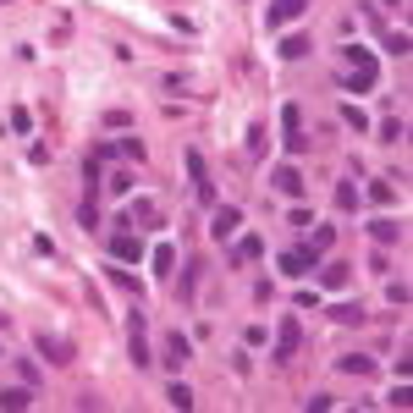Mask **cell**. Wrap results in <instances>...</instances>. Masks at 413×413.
I'll use <instances>...</instances> for the list:
<instances>
[{
  "mask_svg": "<svg viewBox=\"0 0 413 413\" xmlns=\"http://www.w3.org/2000/svg\"><path fill=\"white\" fill-rule=\"evenodd\" d=\"M298 347H303V325H298V314H287L276 325V358L287 364V358H298Z\"/></svg>",
  "mask_w": 413,
  "mask_h": 413,
  "instance_id": "cell-1",
  "label": "cell"
},
{
  "mask_svg": "<svg viewBox=\"0 0 413 413\" xmlns=\"http://www.w3.org/2000/svg\"><path fill=\"white\" fill-rule=\"evenodd\" d=\"M182 160H187V177H193V193H199V204H215V182H209V171H204V155H199V149H187Z\"/></svg>",
  "mask_w": 413,
  "mask_h": 413,
  "instance_id": "cell-2",
  "label": "cell"
},
{
  "mask_svg": "<svg viewBox=\"0 0 413 413\" xmlns=\"http://www.w3.org/2000/svg\"><path fill=\"white\" fill-rule=\"evenodd\" d=\"M281 127H287V149H292V155H303L309 138H303V110H298V105H281Z\"/></svg>",
  "mask_w": 413,
  "mask_h": 413,
  "instance_id": "cell-3",
  "label": "cell"
},
{
  "mask_svg": "<svg viewBox=\"0 0 413 413\" xmlns=\"http://www.w3.org/2000/svg\"><path fill=\"white\" fill-rule=\"evenodd\" d=\"M160 358H165V370H182L187 358H193V347H187V336H177V330H171V336L160 342Z\"/></svg>",
  "mask_w": 413,
  "mask_h": 413,
  "instance_id": "cell-4",
  "label": "cell"
},
{
  "mask_svg": "<svg viewBox=\"0 0 413 413\" xmlns=\"http://www.w3.org/2000/svg\"><path fill=\"white\" fill-rule=\"evenodd\" d=\"M314 265H320V248H292V253H287V259H281V270H287V276H309V270Z\"/></svg>",
  "mask_w": 413,
  "mask_h": 413,
  "instance_id": "cell-5",
  "label": "cell"
},
{
  "mask_svg": "<svg viewBox=\"0 0 413 413\" xmlns=\"http://www.w3.org/2000/svg\"><path fill=\"white\" fill-rule=\"evenodd\" d=\"M237 226H243V209L237 204H221L215 215H209V231H215V237H231Z\"/></svg>",
  "mask_w": 413,
  "mask_h": 413,
  "instance_id": "cell-6",
  "label": "cell"
},
{
  "mask_svg": "<svg viewBox=\"0 0 413 413\" xmlns=\"http://www.w3.org/2000/svg\"><path fill=\"white\" fill-rule=\"evenodd\" d=\"M110 253H116V259H122V265H127V259H132V265H138V259H144V243H138V237H132V231H116V237H110Z\"/></svg>",
  "mask_w": 413,
  "mask_h": 413,
  "instance_id": "cell-7",
  "label": "cell"
},
{
  "mask_svg": "<svg viewBox=\"0 0 413 413\" xmlns=\"http://www.w3.org/2000/svg\"><path fill=\"white\" fill-rule=\"evenodd\" d=\"M33 347H39L50 364H72V342H66V336H44V330H39V342H33Z\"/></svg>",
  "mask_w": 413,
  "mask_h": 413,
  "instance_id": "cell-8",
  "label": "cell"
},
{
  "mask_svg": "<svg viewBox=\"0 0 413 413\" xmlns=\"http://www.w3.org/2000/svg\"><path fill=\"white\" fill-rule=\"evenodd\" d=\"M270 182H276V193H287V199H303V171L298 165H281Z\"/></svg>",
  "mask_w": 413,
  "mask_h": 413,
  "instance_id": "cell-9",
  "label": "cell"
},
{
  "mask_svg": "<svg viewBox=\"0 0 413 413\" xmlns=\"http://www.w3.org/2000/svg\"><path fill=\"white\" fill-rule=\"evenodd\" d=\"M303 11H309V0H270L265 22H292V17H303Z\"/></svg>",
  "mask_w": 413,
  "mask_h": 413,
  "instance_id": "cell-10",
  "label": "cell"
},
{
  "mask_svg": "<svg viewBox=\"0 0 413 413\" xmlns=\"http://www.w3.org/2000/svg\"><path fill=\"white\" fill-rule=\"evenodd\" d=\"M122 226L132 231V226H160V221H155V204H144V199H138V204H127L122 209Z\"/></svg>",
  "mask_w": 413,
  "mask_h": 413,
  "instance_id": "cell-11",
  "label": "cell"
},
{
  "mask_svg": "<svg viewBox=\"0 0 413 413\" xmlns=\"http://www.w3.org/2000/svg\"><path fill=\"white\" fill-rule=\"evenodd\" d=\"M336 370H342V375H375V358H364V352H347V358H336Z\"/></svg>",
  "mask_w": 413,
  "mask_h": 413,
  "instance_id": "cell-12",
  "label": "cell"
},
{
  "mask_svg": "<svg viewBox=\"0 0 413 413\" xmlns=\"http://www.w3.org/2000/svg\"><path fill=\"white\" fill-rule=\"evenodd\" d=\"M259 253H265V237H243L237 253H231V265H248V259H259Z\"/></svg>",
  "mask_w": 413,
  "mask_h": 413,
  "instance_id": "cell-13",
  "label": "cell"
},
{
  "mask_svg": "<svg viewBox=\"0 0 413 413\" xmlns=\"http://www.w3.org/2000/svg\"><path fill=\"white\" fill-rule=\"evenodd\" d=\"M28 402H33L28 386H0V408H28Z\"/></svg>",
  "mask_w": 413,
  "mask_h": 413,
  "instance_id": "cell-14",
  "label": "cell"
},
{
  "mask_svg": "<svg viewBox=\"0 0 413 413\" xmlns=\"http://www.w3.org/2000/svg\"><path fill=\"white\" fill-rule=\"evenodd\" d=\"M342 83H347L352 94H370V88H375V72H364V66H347V78H342Z\"/></svg>",
  "mask_w": 413,
  "mask_h": 413,
  "instance_id": "cell-15",
  "label": "cell"
},
{
  "mask_svg": "<svg viewBox=\"0 0 413 413\" xmlns=\"http://www.w3.org/2000/svg\"><path fill=\"white\" fill-rule=\"evenodd\" d=\"M132 364H138V370L155 364V352H149V342H144V325H132Z\"/></svg>",
  "mask_w": 413,
  "mask_h": 413,
  "instance_id": "cell-16",
  "label": "cell"
},
{
  "mask_svg": "<svg viewBox=\"0 0 413 413\" xmlns=\"http://www.w3.org/2000/svg\"><path fill=\"white\" fill-rule=\"evenodd\" d=\"M100 182H105L100 160H83V187H88V199H94V193H100Z\"/></svg>",
  "mask_w": 413,
  "mask_h": 413,
  "instance_id": "cell-17",
  "label": "cell"
},
{
  "mask_svg": "<svg viewBox=\"0 0 413 413\" xmlns=\"http://www.w3.org/2000/svg\"><path fill=\"white\" fill-rule=\"evenodd\" d=\"M330 320H336V325H358V320H364V309H358V303H336V309H330Z\"/></svg>",
  "mask_w": 413,
  "mask_h": 413,
  "instance_id": "cell-18",
  "label": "cell"
},
{
  "mask_svg": "<svg viewBox=\"0 0 413 413\" xmlns=\"http://www.w3.org/2000/svg\"><path fill=\"white\" fill-rule=\"evenodd\" d=\"M375 243H397V237H402V221H375Z\"/></svg>",
  "mask_w": 413,
  "mask_h": 413,
  "instance_id": "cell-19",
  "label": "cell"
},
{
  "mask_svg": "<svg viewBox=\"0 0 413 413\" xmlns=\"http://www.w3.org/2000/svg\"><path fill=\"white\" fill-rule=\"evenodd\" d=\"M347 66H364V72H375V56L364 50V44H347V56H342Z\"/></svg>",
  "mask_w": 413,
  "mask_h": 413,
  "instance_id": "cell-20",
  "label": "cell"
},
{
  "mask_svg": "<svg viewBox=\"0 0 413 413\" xmlns=\"http://www.w3.org/2000/svg\"><path fill=\"white\" fill-rule=\"evenodd\" d=\"M165 402H171V408H193V392H187L182 380H171V392H165Z\"/></svg>",
  "mask_w": 413,
  "mask_h": 413,
  "instance_id": "cell-21",
  "label": "cell"
},
{
  "mask_svg": "<svg viewBox=\"0 0 413 413\" xmlns=\"http://www.w3.org/2000/svg\"><path fill=\"white\" fill-rule=\"evenodd\" d=\"M171 265H177V248L160 243V248H155V270H160V276H171Z\"/></svg>",
  "mask_w": 413,
  "mask_h": 413,
  "instance_id": "cell-22",
  "label": "cell"
},
{
  "mask_svg": "<svg viewBox=\"0 0 413 413\" xmlns=\"http://www.w3.org/2000/svg\"><path fill=\"white\" fill-rule=\"evenodd\" d=\"M78 226H83V231H94V226H100V209H94V199H83V209H78Z\"/></svg>",
  "mask_w": 413,
  "mask_h": 413,
  "instance_id": "cell-23",
  "label": "cell"
},
{
  "mask_svg": "<svg viewBox=\"0 0 413 413\" xmlns=\"http://www.w3.org/2000/svg\"><path fill=\"white\" fill-rule=\"evenodd\" d=\"M110 281H116V287H122V292H132V298L144 292V281H138V276H127V270H110Z\"/></svg>",
  "mask_w": 413,
  "mask_h": 413,
  "instance_id": "cell-24",
  "label": "cell"
},
{
  "mask_svg": "<svg viewBox=\"0 0 413 413\" xmlns=\"http://www.w3.org/2000/svg\"><path fill=\"white\" fill-rule=\"evenodd\" d=\"M281 56H287V61H298V56H309V39H303V33H298V39H287V44H281Z\"/></svg>",
  "mask_w": 413,
  "mask_h": 413,
  "instance_id": "cell-25",
  "label": "cell"
},
{
  "mask_svg": "<svg viewBox=\"0 0 413 413\" xmlns=\"http://www.w3.org/2000/svg\"><path fill=\"white\" fill-rule=\"evenodd\" d=\"M320 281H325V287H342V281H347V265H325V270H320Z\"/></svg>",
  "mask_w": 413,
  "mask_h": 413,
  "instance_id": "cell-26",
  "label": "cell"
},
{
  "mask_svg": "<svg viewBox=\"0 0 413 413\" xmlns=\"http://www.w3.org/2000/svg\"><path fill=\"white\" fill-rule=\"evenodd\" d=\"M402 132H408V127H402V116H392V122H380V138H386V144H397Z\"/></svg>",
  "mask_w": 413,
  "mask_h": 413,
  "instance_id": "cell-27",
  "label": "cell"
},
{
  "mask_svg": "<svg viewBox=\"0 0 413 413\" xmlns=\"http://www.w3.org/2000/svg\"><path fill=\"white\" fill-rule=\"evenodd\" d=\"M193 287H199V265L182 270V303H193Z\"/></svg>",
  "mask_w": 413,
  "mask_h": 413,
  "instance_id": "cell-28",
  "label": "cell"
},
{
  "mask_svg": "<svg viewBox=\"0 0 413 413\" xmlns=\"http://www.w3.org/2000/svg\"><path fill=\"white\" fill-rule=\"evenodd\" d=\"M265 144H270V138H265V127L253 122V127H248V149H253V155H265Z\"/></svg>",
  "mask_w": 413,
  "mask_h": 413,
  "instance_id": "cell-29",
  "label": "cell"
},
{
  "mask_svg": "<svg viewBox=\"0 0 413 413\" xmlns=\"http://www.w3.org/2000/svg\"><path fill=\"white\" fill-rule=\"evenodd\" d=\"M342 122H347L352 132H364V127H370V122H364V110H352V105H342Z\"/></svg>",
  "mask_w": 413,
  "mask_h": 413,
  "instance_id": "cell-30",
  "label": "cell"
},
{
  "mask_svg": "<svg viewBox=\"0 0 413 413\" xmlns=\"http://www.w3.org/2000/svg\"><path fill=\"white\" fill-rule=\"evenodd\" d=\"M336 204H342V209H352V204H358V187H352V182H342V187H336Z\"/></svg>",
  "mask_w": 413,
  "mask_h": 413,
  "instance_id": "cell-31",
  "label": "cell"
},
{
  "mask_svg": "<svg viewBox=\"0 0 413 413\" xmlns=\"http://www.w3.org/2000/svg\"><path fill=\"white\" fill-rule=\"evenodd\" d=\"M386 50L392 56H408V33H386Z\"/></svg>",
  "mask_w": 413,
  "mask_h": 413,
  "instance_id": "cell-32",
  "label": "cell"
},
{
  "mask_svg": "<svg viewBox=\"0 0 413 413\" xmlns=\"http://www.w3.org/2000/svg\"><path fill=\"white\" fill-rule=\"evenodd\" d=\"M386 298H392L397 309H402V303H408V281H392V287H386Z\"/></svg>",
  "mask_w": 413,
  "mask_h": 413,
  "instance_id": "cell-33",
  "label": "cell"
},
{
  "mask_svg": "<svg viewBox=\"0 0 413 413\" xmlns=\"http://www.w3.org/2000/svg\"><path fill=\"white\" fill-rule=\"evenodd\" d=\"M330 243H336V231H330V226H314V248H320V253H325Z\"/></svg>",
  "mask_w": 413,
  "mask_h": 413,
  "instance_id": "cell-34",
  "label": "cell"
}]
</instances>
